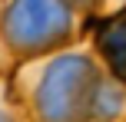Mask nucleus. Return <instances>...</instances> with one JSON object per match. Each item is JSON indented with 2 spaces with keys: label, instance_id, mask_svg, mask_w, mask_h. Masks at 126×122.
Returning a JSON list of instances; mask_svg holds the SVG:
<instances>
[{
  "label": "nucleus",
  "instance_id": "f257e3e1",
  "mask_svg": "<svg viewBox=\"0 0 126 122\" xmlns=\"http://www.w3.org/2000/svg\"><path fill=\"white\" fill-rule=\"evenodd\" d=\"M100 86L86 56L70 53L53 59L37 86V112L43 122H80L90 116V102Z\"/></svg>",
  "mask_w": 126,
  "mask_h": 122
},
{
  "label": "nucleus",
  "instance_id": "f03ea898",
  "mask_svg": "<svg viewBox=\"0 0 126 122\" xmlns=\"http://www.w3.org/2000/svg\"><path fill=\"white\" fill-rule=\"evenodd\" d=\"M3 33L17 50H47L70 33V7L53 0H17L3 13Z\"/></svg>",
  "mask_w": 126,
  "mask_h": 122
},
{
  "label": "nucleus",
  "instance_id": "7ed1b4c3",
  "mask_svg": "<svg viewBox=\"0 0 126 122\" xmlns=\"http://www.w3.org/2000/svg\"><path fill=\"white\" fill-rule=\"evenodd\" d=\"M100 50H103V56L110 59L113 73L126 83V17L110 20L100 30Z\"/></svg>",
  "mask_w": 126,
  "mask_h": 122
},
{
  "label": "nucleus",
  "instance_id": "20e7f679",
  "mask_svg": "<svg viewBox=\"0 0 126 122\" xmlns=\"http://www.w3.org/2000/svg\"><path fill=\"white\" fill-rule=\"evenodd\" d=\"M120 106H123V99L116 96L110 86H96V92H93V102H90V116L93 119H113L116 112H120Z\"/></svg>",
  "mask_w": 126,
  "mask_h": 122
},
{
  "label": "nucleus",
  "instance_id": "39448f33",
  "mask_svg": "<svg viewBox=\"0 0 126 122\" xmlns=\"http://www.w3.org/2000/svg\"><path fill=\"white\" fill-rule=\"evenodd\" d=\"M0 122H10V119H7V116H3V112H0Z\"/></svg>",
  "mask_w": 126,
  "mask_h": 122
}]
</instances>
